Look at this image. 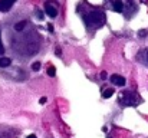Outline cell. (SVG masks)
I'll return each mask as SVG.
<instances>
[{
    "label": "cell",
    "instance_id": "16",
    "mask_svg": "<svg viewBox=\"0 0 148 138\" xmlns=\"http://www.w3.org/2000/svg\"><path fill=\"white\" fill-rule=\"evenodd\" d=\"M48 30H49V32H53V26H52V25L48 26Z\"/></svg>",
    "mask_w": 148,
    "mask_h": 138
},
{
    "label": "cell",
    "instance_id": "12",
    "mask_svg": "<svg viewBox=\"0 0 148 138\" xmlns=\"http://www.w3.org/2000/svg\"><path fill=\"white\" fill-rule=\"evenodd\" d=\"M138 36H140V38H145V36H147V30H145V29H141V30L138 32Z\"/></svg>",
    "mask_w": 148,
    "mask_h": 138
},
{
    "label": "cell",
    "instance_id": "10",
    "mask_svg": "<svg viewBox=\"0 0 148 138\" xmlns=\"http://www.w3.org/2000/svg\"><path fill=\"white\" fill-rule=\"evenodd\" d=\"M48 75H49V76H55V75H56L55 66H49V68H48Z\"/></svg>",
    "mask_w": 148,
    "mask_h": 138
},
{
    "label": "cell",
    "instance_id": "5",
    "mask_svg": "<svg viewBox=\"0 0 148 138\" xmlns=\"http://www.w3.org/2000/svg\"><path fill=\"white\" fill-rule=\"evenodd\" d=\"M16 0H0V12H7Z\"/></svg>",
    "mask_w": 148,
    "mask_h": 138
},
{
    "label": "cell",
    "instance_id": "14",
    "mask_svg": "<svg viewBox=\"0 0 148 138\" xmlns=\"http://www.w3.org/2000/svg\"><path fill=\"white\" fill-rule=\"evenodd\" d=\"M46 101H48V99H46V96H42V98L39 99V104H42V105H43V104H46Z\"/></svg>",
    "mask_w": 148,
    "mask_h": 138
},
{
    "label": "cell",
    "instance_id": "8",
    "mask_svg": "<svg viewBox=\"0 0 148 138\" xmlns=\"http://www.w3.org/2000/svg\"><path fill=\"white\" fill-rule=\"evenodd\" d=\"M26 23H27L26 20L17 22V23L14 25V30H16V32H20V30H23V29H25V26H26Z\"/></svg>",
    "mask_w": 148,
    "mask_h": 138
},
{
    "label": "cell",
    "instance_id": "4",
    "mask_svg": "<svg viewBox=\"0 0 148 138\" xmlns=\"http://www.w3.org/2000/svg\"><path fill=\"white\" fill-rule=\"evenodd\" d=\"M45 10H46V14L49 16V17H56L58 16V9L53 6V3H50L48 1L46 4H45Z\"/></svg>",
    "mask_w": 148,
    "mask_h": 138
},
{
    "label": "cell",
    "instance_id": "2",
    "mask_svg": "<svg viewBox=\"0 0 148 138\" xmlns=\"http://www.w3.org/2000/svg\"><path fill=\"white\" fill-rule=\"evenodd\" d=\"M140 101H141V98L137 93H134V92H131V91H128L121 95V105L122 106H137Z\"/></svg>",
    "mask_w": 148,
    "mask_h": 138
},
{
    "label": "cell",
    "instance_id": "13",
    "mask_svg": "<svg viewBox=\"0 0 148 138\" xmlns=\"http://www.w3.org/2000/svg\"><path fill=\"white\" fill-rule=\"evenodd\" d=\"M36 17H38V19H43V13H42L40 10H36Z\"/></svg>",
    "mask_w": 148,
    "mask_h": 138
},
{
    "label": "cell",
    "instance_id": "17",
    "mask_svg": "<svg viewBox=\"0 0 148 138\" xmlns=\"http://www.w3.org/2000/svg\"><path fill=\"white\" fill-rule=\"evenodd\" d=\"M27 138H36V135H35V134H30V135H29Z\"/></svg>",
    "mask_w": 148,
    "mask_h": 138
},
{
    "label": "cell",
    "instance_id": "3",
    "mask_svg": "<svg viewBox=\"0 0 148 138\" xmlns=\"http://www.w3.org/2000/svg\"><path fill=\"white\" fill-rule=\"evenodd\" d=\"M109 81L114 84V85H116V87H124L125 85V78L124 76H121V75H111V78H109Z\"/></svg>",
    "mask_w": 148,
    "mask_h": 138
},
{
    "label": "cell",
    "instance_id": "15",
    "mask_svg": "<svg viewBox=\"0 0 148 138\" xmlns=\"http://www.w3.org/2000/svg\"><path fill=\"white\" fill-rule=\"evenodd\" d=\"M4 52V47H3V43H1V39H0V53Z\"/></svg>",
    "mask_w": 148,
    "mask_h": 138
},
{
    "label": "cell",
    "instance_id": "1",
    "mask_svg": "<svg viewBox=\"0 0 148 138\" xmlns=\"http://www.w3.org/2000/svg\"><path fill=\"white\" fill-rule=\"evenodd\" d=\"M85 22H86V25L88 26H91V27H102L103 26V23H105V14L102 13V12H98V10H94V12H91L86 17H85Z\"/></svg>",
    "mask_w": 148,
    "mask_h": 138
},
{
    "label": "cell",
    "instance_id": "9",
    "mask_svg": "<svg viewBox=\"0 0 148 138\" xmlns=\"http://www.w3.org/2000/svg\"><path fill=\"white\" fill-rule=\"evenodd\" d=\"M115 93V91H114V88H108V89H105L103 91V93H102V96L105 98V99H108V98H111L112 95Z\"/></svg>",
    "mask_w": 148,
    "mask_h": 138
},
{
    "label": "cell",
    "instance_id": "11",
    "mask_svg": "<svg viewBox=\"0 0 148 138\" xmlns=\"http://www.w3.org/2000/svg\"><path fill=\"white\" fill-rule=\"evenodd\" d=\"M32 69H33L35 72H38V71L40 69V62H35V63L32 65Z\"/></svg>",
    "mask_w": 148,
    "mask_h": 138
},
{
    "label": "cell",
    "instance_id": "7",
    "mask_svg": "<svg viewBox=\"0 0 148 138\" xmlns=\"http://www.w3.org/2000/svg\"><path fill=\"white\" fill-rule=\"evenodd\" d=\"M12 63L10 58H0V68H7Z\"/></svg>",
    "mask_w": 148,
    "mask_h": 138
},
{
    "label": "cell",
    "instance_id": "6",
    "mask_svg": "<svg viewBox=\"0 0 148 138\" xmlns=\"http://www.w3.org/2000/svg\"><path fill=\"white\" fill-rule=\"evenodd\" d=\"M122 10H124V3H122L121 0H115V1H114V12L121 13Z\"/></svg>",
    "mask_w": 148,
    "mask_h": 138
}]
</instances>
